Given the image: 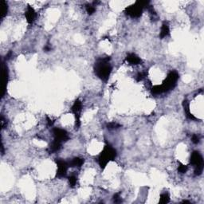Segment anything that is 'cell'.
Instances as JSON below:
<instances>
[{
	"instance_id": "1",
	"label": "cell",
	"mask_w": 204,
	"mask_h": 204,
	"mask_svg": "<svg viewBox=\"0 0 204 204\" xmlns=\"http://www.w3.org/2000/svg\"><path fill=\"white\" fill-rule=\"evenodd\" d=\"M112 65L110 64V57L99 58L94 65V73L98 78L103 81L109 80L112 72Z\"/></svg>"
},
{
	"instance_id": "2",
	"label": "cell",
	"mask_w": 204,
	"mask_h": 204,
	"mask_svg": "<svg viewBox=\"0 0 204 204\" xmlns=\"http://www.w3.org/2000/svg\"><path fill=\"white\" fill-rule=\"evenodd\" d=\"M117 156V150L110 144H106L98 156L97 161L101 169H104L110 161L114 160Z\"/></svg>"
},
{
	"instance_id": "3",
	"label": "cell",
	"mask_w": 204,
	"mask_h": 204,
	"mask_svg": "<svg viewBox=\"0 0 204 204\" xmlns=\"http://www.w3.org/2000/svg\"><path fill=\"white\" fill-rule=\"evenodd\" d=\"M179 74L176 71H171L167 74V78L163 81V84L160 85L163 93H166L173 89L176 86L179 80Z\"/></svg>"
},
{
	"instance_id": "4",
	"label": "cell",
	"mask_w": 204,
	"mask_h": 204,
	"mask_svg": "<svg viewBox=\"0 0 204 204\" xmlns=\"http://www.w3.org/2000/svg\"><path fill=\"white\" fill-rule=\"evenodd\" d=\"M190 163L195 167V175L196 176H199L202 175V171H203V158L199 152L194 151L191 153Z\"/></svg>"
},
{
	"instance_id": "5",
	"label": "cell",
	"mask_w": 204,
	"mask_h": 204,
	"mask_svg": "<svg viewBox=\"0 0 204 204\" xmlns=\"http://www.w3.org/2000/svg\"><path fill=\"white\" fill-rule=\"evenodd\" d=\"M143 8L141 7L137 2V1L133 5H131L129 7H126L124 10V13L126 15L133 18H138L142 15Z\"/></svg>"
},
{
	"instance_id": "6",
	"label": "cell",
	"mask_w": 204,
	"mask_h": 204,
	"mask_svg": "<svg viewBox=\"0 0 204 204\" xmlns=\"http://www.w3.org/2000/svg\"><path fill=\"white\" fill-rule=\"evenodd\" d=\"M81 111H82V102L79 99H77L75 100L71 108V112L74 113V117H75V128L76 129H78L80 128Z\"/></svg>"
},
{
	"instance_id": "7",
	"label": "cell",
	"mask_w": 204,
	"mask_h": 204,
	"mask_svg": "<svg viewBox=\"0 0 204 204\" xmlns=\"http://www.w3.org/2000/svg\"><path fill=\"white\" fill-rule=\"evenodd\" d=\"M57 167H58V170H57L56 176L58 178H65L66 175H67V171L69 168V163L66 161L63 160L61 159H57L56 160Z\"/></svg>"
},
{
	"instance_id": "8",
	"label": "cell",
	"mask_w": 204,
	"mask_h": 204,
	"mask_svg": "<svg viewBox=\"0 0 204 204\" xmlns=\"http://www.w3.org/2000/svg\"><path fill=\"white\" fill-rule=\"evenodd\" d=\"M53 135H54V140H55L57 141L61 142V143L66 142L70 140L69 133L65 129H62V128H53Z\"/></svg>"
},
{
	"instance_id": "9",
	"label": "cell",
	"mask_w": 204,
	"mask_h": 204,
	"mask_svg": "<svg viewBox=\"0 0 204 204\" xmlns=\"http://www.w3.org/2000/svg\"><path fill=\"white\" fill-rule=\"evenodd\" d=\"M9 78V73L7 66L5 65L4 63H2V94L1 96L3 97L6 94V89H7V83H8Z\"/></svg>"
},
{
	"instance_id": "10",
	"label": "cell",
	"mask_w": 204,
	"mask_h": 204,
	"mask_svg": "<svg viewBox=\"0 0 204 204\" xmlns=\"http://www.w3.org/2000/svg\"><path fill=\"white\" fill-rule=\"evenodd\" d=\"M25 17H26V19L28 23L32 24L37 17V14L35 12V9L31 6H28L26 8V12H25Z\"/></svg>"
},
{
	"instance_id": "11",
	"label": "cell",
	"mask_w": 204,
	"mask_h": 204,
	"mask_svg": "<svg viewBox=\"0 0 204 204\" xmlns=\"http://www.w3.org/2000/svg\"><path fill=\"white\" fill-rule=\"evenodd\" d=\"M126 61H128L129 64H131V65H140L142 62L140 58H139L136 54H133V53H130V54H128L127 55V57H126Z\"/></svg>"
},
{
	"instance_id": "12",
	"label": "cell",
	"mask_w": 204,
	"mask_h": 204,
	"mask_svg": "<svg viewBox=\"0 0 204 204\" xmlns=\"http://www.w3.org/2000/svg\"><path fill=\"white\" fill-rule=\"evenodd\" d=\"M183 107L184 109V113L186 114V117L191 120H197V118L191 113L190 110V104L187 100H184L183 101Z\"/></svg>"
},
{
	"instance_id": "13",
	"label": "cell",
	"mask_w": 204,
	"mask_h": 204,
	"mask_svg": "<svg viewBox=\"0 0 204 204\" xmlns=\"http://www.w3.org/2000/svg\"><path fill=\"white\" fill-rule=\"evenodd\" d=\"M85 160L80 157H75V158L72 159L71 160L69 161V167H78L80 168L83 164H84Z\"/></svg>"
},
{
	"instance_id": "14",
	"label": "cell",
	"mask_w": 204,
	"mask_h": 204,
	"mask_svg": "<svg viewBox=\"0 0 204 204\" xmlns=\"http://www.w3.org/2000/svg\"><path fill=\"white\" fill-rule=\"evenodd\" d=\"M169 35H170L169 26H168L167 23H166V22H163V23L162 24V26H161L160 33V38L163 39L164 38L169 36Z\"/></svg>"
},
{
	"instance_id": "15",
	"label": "cell",
	"mask_w": 204,
	"mask_h": 204,
	"mask_svg": "<svg viewBox=\"0 0 204 204\" xmlns=\"http://www.w3.org/2000/svg\"><path fill=\"white\" fill-rule=\"evenodd\" d=\"M61 143H62L54 140V141L50 143V147H49V152H50V153H54V152H58L59 150L61 148Z\"/></svg>"
},
{
	"instance_id": "16",
	"label": "cell",
	"mask_w": 204,
	"mask_h": 204,
	"mask_svg": "<svg viewBox=\"0 0 204 204\" xmlns=\"http://www.w3.org/2000/svg\"><path fill=\"white\" fill-rule=\"evenodd\" d=\"M0 7H1V18H3L5 16L7 15V11H8V5H7V2L1 1V2H0Z\"/></svg>"
},
{
	"instance_id": "17",
	"label": "cell",
	"mask_w": 204,
	"mask_h": 204,
	"mask_svg": "<svg viewBox=\"0 0 204 204\" xmlns=\"http://www.w3.org/2000/svg\"><path fill=\"white\" fill-rule=\"evenodd\" d=\"M170 202V196L167 192H164V193L161 194L160 199V203L165 204Z\"/></svg>"
},
{
	"instance_id": "18",
	"label": "cell",
	"mask_w": 204,
	"mask_h": 204,
	"mask_svg": "<svg viewBox=\"0 0 204 204\" xmlns=\"http://www.w3.org/2000/svg\"><path fill=\"white\" fill-rule=\"evenodd\" d=\"M68 181H69V183H70V187H74L76 186L77 182V178L76 176L72 175V176H69V178H68Z\"/></svg>"
},
{
	"instance_id": "19",
	"label": "cell",
	"mask_w": 204,
	"mask_h": 204,
	"mask_svg": "<svg viewBox=\"0 0 204 204\" xmlns=\"http://www.w3.org/2000/svg\"><path fill=\"white\" fill-rule=\"evenodd\" d=\"M119 128H120V124L117 122H111L107 124V128L109 130H114V129H117Z\"/></svg>"
},
{
	"instance_id": "20",
	"label": "cell",
	"mask_w": 204,
	"mask_h": 204,
	"mask_svg": "<svg viewBox=\"0 0 204 204\" xmlns=\"http://www.w3.org/2000/svg\"><path fill=\"white\" fill-rule=\"evenodd\" d=\"M152 94L154 95H159V94H163L160 85H155L152 88Z\"/></svg>"
},
{
	"instance_id": "21",
	"label": "cell",
	"mask_w": 204,
	"mask_h": 204,
	"mask_svg": "<svg viewBox=\"0 0 204 204\" xmlns=\"http://www.w3.org/2000/svg\"><path fill=\"white\" fill-rule=\"evenodd\" d=\"M85 10H86V12L89 14V15H91L94 13H95L96 11V8L94 7V6L91 4L85 5Z\"/></svg>"
},
{
	"instance_id": "22",
	"label": "cell",
	"mask_w": 204,
	"mask_h": 204,
	"mask_svg": "<svg viewBox=\"0 0 204 204\" xmlns=\"http://www.w3.org/2000/svg\"><path fill=\"white\" fill-rule=\"evenodd\" d=\"M187 170H188V166L184 164H182L180 163L179 166L178 167V172H179L180 174H184L187 172Z\"/></svg>"
},
{
	"instance_id": "23",
	"label": "cell",
	"mask_w": 204,
	"mask_h": 204,
	"mask_svg": "<svg viewBox=\"0 0 204 204\" xmlns=\"http://www.w3.org/2000/svg\"><path fill=\"white\" fill-rule=\"evenodd\" d=\"M147 72H141V73H138L137 75V81H141L143 78H145L147 77Z\"/></svg>"
},
{
	"instance_id": "24",
	"label": "cell",
	"mask_w": 204,
	"mask_h": 204,
	"mask_svg": "<svg viewBox=\"0 0 204 204\" xmlns=\"http://www.w3.org/2000/svg\"><path fill=\"white\" fill-rule=\"evenodd\" d=\"M113 202H116V203H120V202H122L121 197H120L119 193H116L115 195L113 196Z\"/></svg>"
},
{
	"instance_id": "25",
	"label": "cell",
	"mask_w": 204,
	"mask_h": 204,
	"mask_svg": "<svg viewBox=\"0 0 204 204\" xmlns=\"http://www.w3.org/2000/svg\"><path fill=\"white\" fill-rule=\"evenodd\" d=\"M191 141H192V143H196V144H197V143H199L200 141V137L198 136V135L196 134H194L192 137H191Z\"/></svg>"
},
{
	"instance_id": "26",
	"label": "cell",
	"mask_w": 204,
	"mask_h": 204,
	"mask_svg": "<svg viewBox=\"0 0 204 204\" xmlns=\"http://www.w3.org/2000/svg\"><path fill=\"white\" fill-rule=\"evenodd\" d=\"M5 124H6V122H5L4 118H3V117H1V120H0V124H1V128H4Z\"/></svg>"
},
{
	"instance_id": "27",
	"label": "cell",
	"mask_w": 204,
	"mask_h": 204,
	"mask_svg": "<svg viewBox=\"0 0 204 204\" xmlns=\"http://www.w3.org/2000/svg\"><path fill=\"white\" fill-rule=\"evenodd\" d=\"M51 46H50V45H46L45 46V47H44V51H46V52H49V51H50L51 50Z\"/></svg>"
},
{
	"instance_id": "28",
	"label": "cell",
	"mask_w": 204,
	"mask_h": 204,
	"mask_svg": "<svg viewBox=\"0 0 204 204\" xmlns=\"http://www.w3.org/2000/svg\"><path fill=\"white\" fill-rule=\"evenodd\" d=\"M47 120H48V125H49V126H52L53 124H54V122L52 121V120H50V118L47 117Z\"/></svg>"
},
{
	"instance_id": "29",
	"label": "cell",
	"mask_w": 204,
	"mask_h": 204,
	"mask_svg": "<svg viewBox=\"0 0 204 204\" xmlns=\"http://www.w3.org/2000/svg\"><path fill=\"white\" fill-rule=\"evenodd\" d=\"M11 54H12V52H11V51H10V52H9L8 54H7V56H6V58H7V59H10V58H11Z\"/></svg>"
},
{
	"instance_id": "30",
	"label": "cell",
	"mask_w": 204,
	"mask_h": 204,
	"mask_svg": "<svg viewBox=\"0 0 204 204\" xmlns=\"http://www.w3.org/2000/svg\"><path fill=\"white\" fill-rule=\"evenodd\" d=\"M183 202H184V203L185 202H186V203H190V202H189V201H187V200H184Z\"/></svg>"
}]
</instances>
